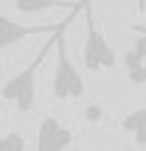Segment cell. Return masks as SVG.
<instances>
[{"instance_id": "ba28073f", "label": "cell", "mask_w": 146, "mask_h": 151, "mask_svg": "<svg viewBox=\"0 0 146 151\" xmlns=\"http://www.w3.org/2000/svg\"><path fill=\"white\" fill-rule=\"evenodd\" d=\"M0 151H25V137L20 132H9L0 137Z\"/></svg>"}, {"instance_id": "9c48e42d", "label": "cell", "mask_w": 146, "mask_h": 151, "mask_svg": "<svg viewBox=\"0 0 146 151\" xmlns=\"http://www.w3.org/2000/svg\"><path fill=\"white\" fill-rule=\"evenodd\" d=\"M101 118H104V109L98 106V104H90V106L84 109V120L87 123H101Z\"/></svg>"}, {"instance_id": "52a82bcc", "label": "cell", "mask_w": 146, "mask_h": 151, "mask_svg": "<svg viewBox=\"0 0 146 151\" xmlns=\"http://www.w3.org/2000/svg\"><path fill=\"white\" fill-rule=\"evenodd\" d=\"M76 3H68V0H14V9L20 14H39V11L48 9H73Z\"/></svg>"}, {"instance_id": "30bf717a", "label": "cell", "mask_w": 146, "mask_h": 151, "mask_svg": "<svg viewBox=\"0 0 146 151\" xmlns=\"http://www.w3.org/2000/svg\"><path fill=\"white\" fill-rule=\"evenodd\" d=\"M124 65H126V70H129V67H141V65H146V62H143L141 56H138L135 50L129 48V50H126V53H124Z\"/></svg>"}, {"instance_id": "277c9868", "label": "cell", "mask_w": 146, "mask_h": 151, "mask_svg": "<svg viewBox=\"0 0 146 151\" xmlns=\"http://www.w3.org/2000/svg\"><path fill=\"white\" fill-rule=\"evenodd\" d=\"M81 9H84V0H79V3H76V9H70V14H68L62 22H56V25H23V22H14V20H9V17L0 14V50L14 48L17 42H23V39H28V37H39V34H56V31H65V28L73 22L76 11H81Z\"/></svg>"}, {"instance_id": "6da1fadb", "label": "cell", "mask_w": 146, "mask_h": 151, "mask_svg": "<svg viewBox=\"0 0 146 151\" xmlns=\"http://www.w3.org/2000/svg\"><path fill=\"white\" fill-rule=\"evenodd\" d=\"M59 34H62V31H56L54 37L48 39V45L39 48V53L31 59V65H28L25 70L14 73V76L3 84V90H0L3 101H14V106H17V112H20V115H28V112L34 109V104H37V76H39V67H42L45 56L56 48V37H59Z\"/></svg>"}, {"instance_id": "5b68a950", "label": "cell", "mask_w": 146, "mask_h": 151, "mask_svg": "<svg viewBox=\"0 0 146 151\" xmlns=\"http://www.w3.org/2000/svg\"><path fill=\"white\" fill-rule=\"evenodd\" d=\"M76 134L68 129L56 115H45L37 129V151H68L73 146Z\"/></svg>"}, {"instance_id": "8992f818", "label": "cell", "mask_w": 146, "mask_h": 151, "mask_svg": "<svg viewBox=\"0 0 146 151\" xmlns=\"http://www.w3.org/2000/svg\"><path fill=\"white\" fill-rule=\"evenodd\" d=\"M121 129L129 132L132 140H135L138 146H146V106L132 109L129 115H124V120H121Z\"/></svg>"}, {"instance_id": "7c38bea8", "label": "cell", "mask_w": 146, "mask_h": 151, "mask_svg": "<svg viewBox=\"0 0 146 151\" xmlns=\"http://www.w3.org/2000/svg\"><path fill=\"white\" fill-rule=\"evenodd\" d=\"M138 31H143V28H138ZM143 34H146V31H143Z\"/></svg>"}, {"instance_id": "7a4b0ae2", "label": "cell", "mask_w": 146, "mask_h": 151, "mask_svg": "<svg viewBox=\"0 0 146 151\" xmlns=\"http://www.w3.org/2000/svg\"><path fill=\"white\" fill-rule=\"evenodd\" d=\"M84 20H87V37H84V48H81V59H84V67L90 73H101V70H113L118 56H115L110 39L101 34L98 28V20L93 14L90 0H84Z\"/></svg>"}, {"instance_id": "3957f363", "label": "cell", "mask_w": 146, "mask_h": 151, "mask_svg": "<svg viewBox=\"0 0 146 151\" xmlns=\"http://www.w3.org/2000/svg\"><path fill=\"white\" fill-rule=\"evenodd\" d=\"M54 98L56 101H76V98H84L87 84L81 78V73L76 70V65L68 56V45H65V31L56 37V70H54Z\"/></svg>"}, {"instance_id": "8fae6325", "label": "cell", "mask_w": 146, "mask_h": 151, "mask_svg": "<svg viewBox=\"0 0 146 151\" xmlns=\"http://www.w3.org/2000/svg\"><path fill=\"white\" fill-rule=\"evenodd\" d=\"M138 9H141V11L146 9V0H138Z\"/></svg>"}]
</instances>
